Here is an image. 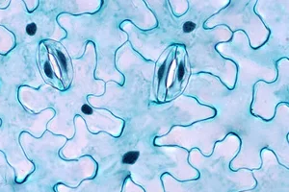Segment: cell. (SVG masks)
<instances>
[{
    "mask_svg": "<svg viewBox=\"0 0 289 192\" xmlns=\"http://www.w3.org/2000/svg\"><path fill=\"white\" fill-rule=\"evenodd\" d=\"M44 44L47 48L50 57L53 58V65L56 71L59 73V77L63 83L64 88L67 90L69 87L73 74L71 58L59 42L52 40H46L44 41Z\"/></svg>",
    "mask_w": 289,
    "mask_h": 192,
    "instance_id": "obj_1",
    "label": "cell"
},
{
    "mask_svg": "<svg viewBox=\"0 0 289 192\" xmlns=\"http://www.w3.org/2000/svg\"><path fill=\"white\" fill-rule=\"evenodd\" d=\"M38 66L40 69V72L44 80L50 86L58 88L60 90H64L63 83L60 79V77L57 75V71L54 67L53 63L51 61L48 50L44 42L40 44L38 52Z\"/></svg>",
    "mask_w": 289,
    "mask_h": 192,
    "instance_id": "obj_2",
    "label": "cell"
},
{
    "mask_svg": "<svg viewBox=\"0 0 289 192\" xmlns=\"http://www.w3.org/2000/svg\"><path fill=\"white\" fill-rule=\"evenodd\" d=\"M177 61H178V64L176 65L175 75L173 77V84H177V83L182 84L185 76H186V64H185V61H184V57L182 56Z\"/></svg>",
    "mask_w": 289,
    "mask_h": 192,
    "instance_id": "obj_3",
    "label": "cell"
},
{
    "mask_svg": "<svg viewBox=\"0 0 289 192\" xmlns=\"http://www.w3.org/2000/svg\"><path fill=\"white\" fill-rule=\"evenodd\" d=\"M139 157H140V152L139 151L126 152L122 157V163L127 165H132L138 160Z\"/></svg>",
    "mask_w": 289,
    "mask_h": 192,
    "instance_id": "obj_4",
    "label": "cell"
},
{
    "mask_svg": "<svg viewBox=\"0 0 289 192\" xmlns=\"http://www.w3.org/2000/svg\"><path fill=\"white\" fill-rule=\"evenodd\" d=\"M24 31L26 35H28L29 37H34L35 35L38 33L39 31V27L37 25V23L35 21H29L27 24L25 25Z\"/></svg>",
    "mask_w": 289,
    "mask_h": 192,
    "instance_id": "obj_5",
    "label": "cell"
},
{
    "mask_svg": "<svg viewBox=\"0 0 289 192\" xmlns=\"http://www.w3.org/2000/svg\"><path fill=\"white\" fill-rule=\"evenodd\" d=\"M197 27V24L192 20H186L182 25V31L185 34H189L193 32Z\"/></svg>",
    "mask_w": 289,
    "mask_h": 192,
    "instance_id": "obj_6",
    "label": "cell"
},
{
    "mask_svg": "<svg viewBox=\"0 0 289 192\" xmlns=\"http://www.w3.org/2000/svg\"><path fill=\"white\" fill-rule=\"evenodd\" d=\"M81 111H82L83 114H86V115H91L94 113V110H92V108L91 106H89L88 104H83L82 107H81Z\"/></svg>",
    "mask_w": 289,
    "mask_h": 192,
    "instance_id": "obj_7",
    "label": "cell"
}]
</instances>
